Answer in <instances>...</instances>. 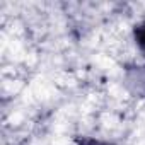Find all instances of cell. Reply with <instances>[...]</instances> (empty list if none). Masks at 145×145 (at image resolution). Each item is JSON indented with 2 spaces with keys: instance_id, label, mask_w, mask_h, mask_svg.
<instances>
[{
  "instance_id": "1",
  "label": "cell",
  "mask_w": 145,
  "mask_h": 145,
  "mask_svg": "<svg viewBox=\"0 0 145 145\" xmlns=\"http://www.w3.org/2000/svg\"><path fill=\"white\" fill-rule=\"evenodd\" d=\"M133 39H135L138 50L145 55V21L138 22V24L133 27Z\"/></svg>"
},
{
  "instance_id": "2",
  "label": "cell",
  "mask_w": 145,
  "mask_h": 145,
  "mask_svg": "<svg viewBox=\"0 0 145 145\" xmlns=\"http://www.w3.org/2000/svg\"><path fill=\"white\" fill-rule=\"evenodd\" d=\"M77 145H113V143L104 142V140H97V138H92V137H79Z\"/></svg>"
}]
</instances>
